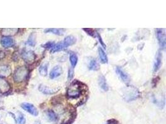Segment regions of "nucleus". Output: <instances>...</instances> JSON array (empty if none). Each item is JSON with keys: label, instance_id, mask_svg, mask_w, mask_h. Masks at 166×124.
<instances>
[{"label": "nucleus", "instance_id": "nucleus-1", "mask_svg": "<svg viewBox=\"0 0 166 124\" xmlns=\"http://www.w3.org/2000/svg\"><path fill=\"white\" fill-rule=\"evenodd\" d=\"M83 84L77 80L72 82L67 90V97L68 99H75L81 96L83 90Z\"/></svg>", "mask_w": 166, "mask_h": 124}, {"label": "nucleus", "instance_id": "nucleus-2", "mask_svg": "<svg viewBox=\"0 0 166 124\" xmlns=\"http://www.w3.org/2000/svg\"><path fill=\"white\" fill-rule=\"evenodd\" d=\"M123 98L126 102H131L137 99L141 94L138 89L133 86H127L122 90Z\"/></svg>", "mask_w": 166, "mask_h": 124}, {"label": "nucleus", "instance_id": "nucleus-3", "mask_svg": "<svg viewBox=\"0 0 166 124\" xmlns=\"http://www.w3.org/2000/svg\"><path fill=\"white\" fill-rule=\"evenodd\" d=\"M29 71L26 66L18 67L14 71L13 75L14 81L16 83H22L26 80L28 76Z\"/></svg>", "mask_w": 166, "mask_h": 124}, {"label": "nucleus", "instance_id": "nucleus-4", "mask_svg": "<svg viewBox=\"0 0 166 124\" xmlns=\"http://www.w3.org/2000/svg\"><path fill=\"white\" fill-rule=\"evenodd\" d=\"M156 36L159 42V45L162 50L166 49V31L164 29H156Z\"/></svg>", "mask_w": 166, "mask_h": 124}, {"label": "nucleus", "instance_id": "nucleus-5", "mask_svg": "<svg viewBox=\"0 0 166 124\" xmlns=\"http://www.w3.org/2000/svg\"><path fill=\"white\" fill-rule=\"evenodd\" d=\"M21 56L24 61L28 64L33 63L36 59V55L33 50H24Z\"/></svg>", "mask_w": 166, "mask_h": 124}, {"label": "nucleus", "instance_id": "nucleus-6", "mask_svg": "<svg viewBox=\"0 0 166 124\" xmlns=\"http://www.w3.org/2000/svg\"><path fill=\"white\" fill-rule=\"evenodd\" d=\"M21 107L29 113L30 114L33 115L34 116H38V111L36 109V107L34 106L33 104L28 103V102H24L21 104Z\"/></svg>", "mask_w": 166, "mask_h": 124}, {"label": "nucleus", "instance_id": "nucleus-7", "mask_svg": "<svg viewBox=\"0 0 166 124\" xmlns=\"http://www.w3.org/2000/svg\"><path fill=\"white\" fill-rule=\"evenodd\" d=\"M116 73L119 76V78L125 83H128L130 81V76L120 66H117L116 68Z\"/></svg>", "mask_w": 166, "mask_h": 124}, {"label": "nucleus", "instance_id": "nucleus-8", "mask_svg": "<svg viewBox=\"0 0 166 124\" xmlns=\"http://www.w3.org/2000/svg\"><path fill=\"white\" fill-rule=\"evenodd\" d=\"M162 62H163V54L160 51H158L156 55V58L154 63L153 70L154 73L157 72L161 68L162 65Z\"/></svg>", "mask_w": 166, "mask_h": 124}, {"label": "nucleus", "instance_id": "nucleus-9", "mask_svg": "<svg viewBox=\"0 0 166 124\" xmlns=\"http://www.w3.org/2000/svg\"><path fill=\"white\" fill-rule=\"evenodd\" d=\"M11 74V69L7 65H0V78H7Z\"/></svg>", "mask_w": 166, "mask_h": 124}, {"label": "nucleus", "instance_id": "nucleus-10", "mask_svg": "<svg viewBox=\"0 0 166 124\" xmlns=\"http://www.w3.org/2000/svg\"><path fill=\"white\" fill-rule=\"evenodd\" d=\"M0 43L4 48H9L14 45V41L11 37H3L1 39Z\"/></svg>", "mask_w": 166, "mask_h": 124}, {"label": "nucleus", "instance_id": "nucleus-11", "mask_svg": "<svg viewBox=\"0 0 166 124\" xmlns=\"http://www.w3.org/2000/svg\"><path fill=\"white\" fill-rule=\"evenodd\" d=\"M39 90L40 92H41L44 94L47 95H52L54 94H56L58 91H59V89H52L48 86H46L44 85H40L39 86Z\"/></svg>", "mask_w": 166, "mask_h": 124}, {"label": "nucleus", "instance_id": "nucleus-12", "mask_svg": "<svg viewBox=\"0 0 166 124\" xmlns=\"http://www.w3.org/2000/svg\"><path fill=\"white\" fill-rule=\"evenodd\" d=\"M62 73V68L61 66L57 65L53 68V69L51 70L49 74V76L51 79H56L59 76H61Z\"/></svg>", "mask_w": 166, "mask_h": 124}, {"label": "nucleus", "instance_id": "nucleus-13", "mask_svg": "<svg viewBox=\"0 0 166 124\" xmlns=\"http://www.w3.org/2000/svg\"><path fill=\"white\" fill-rule=\"evenodd\" d=\"M11 90L9 83L3 78H0V93L3 94L8 93Z\"/></svg>", "mask_w": 166, "mask_h": 124}, {"label": "nucleus", "instance_id": "nucleus-14", "mask_svg": "<svg viewBox=\"0 0 166 124\" xmlns=\"http://www.w3.org/2000/svg\"><path fill=\"white\" fill-rule=\"evenodd\" d=\"M19 31V29L17 28H11V29H3L1 30V34L3 37H11L16 35Z\"/></svg>", "mask_w": 166, "mask_h": 124}, {"label": "nucleus", "instance_id": "nucleus-15", "mask_svg": "<svg viewBox=\"0 0 166 124\" xmlns=\"http://www.w3.org/2000/svg\"><path fill=\"white\" fill-rule=\"evenodd\" d=\"M99 86H100V88L106 92L109 90V87H108V85L106 83V80L105 78V77L103 75H101L99 76Z\"/></svg>", "mask_w": 166, "mask_h": 124}, {"label": "nucleus", "instance_id": "nucleus-16", "mask_svg": "<svg viewBox=\"0 0 166 124\" xmlns=\"http://www.w3.org/2000/svg\"><path fill=\"white\" fill-rule=\"evenodd\" d=\"M64 44L65 45L66 47L67 48L69 46L74 45L77 42V39L73 35H68L64 39V40L62 41Z\"/></svg>", "mask_w": 166, "mask_h": 124}, {"label": "nucleus", "instance_id": "nucleus-17", "mask_svg": "<svg viewBox=\"0 0 166 124\" xmlns=\"http://www.w3.org/2000/svg\"><path fill=\"white\" fill-rule=\"evenodd\" d=\"M88 69L91 71H98L100 69V65L95 59H92L88 63Z\"/></svg>", "mask_w": 166, "mask_h": 124}, {"label": "nucleus", "instance_id": "nucleus-18", "mask_svg": "<svg viewBox=\"0 0 166 124\" xmlns=\"http://www.w3.org/2000/svg\"><path fill=\"white\" fill-rule=\"evenodd\" d=\"M67 48L65 46V45L64 44L63 42H59V43L56 44L54 47L52 48V49H51V53L54 54L62 50H64L65 49H66Z\"/></svg>", "mask_w": 166, "mask_h": 124}, {"label": "nucleus", "instance_id": "nucleus-19", "mask_svg": "<svg viewBox=\"0 0 166 124\" xmlns=\"http://www.w3.org/2000/svg\"><path fill=\"white\" fill-rule=\"evenodd\" d=\"M66 30L64 29H56V28H50L44 30L45 33H52L57 35H63Z\"/></svg>", "mask_w": 166, "mask_h": 124}, {"label": "nucleus", "instance_id": "nucleus-20", "mask_svg": "<svg viewBox=\"0 0 166 124\" xmlns=\"http://www.w3.org/2000/svg\"><path fill=\"white\" fill-rule=\"evenodd\" d=\"M69 60L70 62L72 68L73 69L76 66L78 63V57L77 54H75L74 52H70V55H69Z\"/></svg>", "mask_w": 166, "mask_h": 124}, {"label": "nucleus", "instance_id": "nucleus-21", "mask_svg": "<svg viewBox=\"0 0 166 124\" xmlns=\"http://www.w3.org/2000/svg\"><path fill=\"white\" fill-rule=\"evenodd\" d=\"M99 55L100 61L102 63L104 64V63H108V59L107 55H106L105 52L104 51V50L101 47L99 48Z\"/></svg>", "mask_w": 166, "mask_h": 124}, {"label": "nucleus", "instance_id": "nucleus-22", "mask_svg": "<svg viewBox=\"0 0 166 124\" xmlns=\"http://www.w3.org/2000/svg\"><path fill=\"white\" fill-rule=\"evenodd\" d=\"M39 73L42 76H46L48 71V63L42 64L39 69Z\"/></svg>", "mask_w": 166, "mask_h": 124}, {"label": "nucleus", "instance_id": "nucleus-23", "mask_svg": "<svg viewBox=\"0 0 166 124\" xmlns=\"http://www.w3.org/2000/svg\"><path fill=\"white\" fill-rule=\"evenodd\" d=\"M153 101L154 104H156L159 107L163 109L164 106H165V98L163 99V100H159L158 99H157L154 96H153Z\"/></svg>", "mask_w": 166, "mask_h": 124}, {"label": "nucleus", "instance_id": "nucleus-24", "mask_svg": "<svg viewBox=\"0 0 166 124\" xmlns=\"http://www.w3.org/2000/svg\"><path fill=\"white\" fill-rule=\"evenodd\" d=\"M47 117L51 122H56L57 120V114L52 110H49L47 111Z\"/></svg>", "mask_w": 166, "mask_h": 124}, {"label": "nucleus", "instance_id": "nucleus-25", "mask_svg": "<svg viewBox=\"0 0 166 124\" xmlns=\"http://www.w3.org/2000/svg\"><path fill=\"white\" fill-rule=\"evenodd\" d=\"M26 44L28 45L31 46V47H34L35 46V34L34 33L31 34L29 35Z\"/></svg>", "mask_w": 166, "mask_h": 124}, {"label": "nucleus", "instance_id": "nucleus-26", "mask_svg": "<svg viewBox=\"0 0 166 124\" xmlns=\"http://www.w3.org/2000/svg\"><path fill=\"white\" fill-rule=\"evenodd\" d=\"M16 123L18 124H26V118L24 117V116L21 112L18 113V116L16 119Z\"/></svg>", "mask_w": 166, "mask_h": 124}, {"label": "nucleus", "instance_id": "nucleus-27", "mask_svg": "<svg viewBox=\"0 0 166 124\" xmlns=\"http://www.w3.org/2000/svg\"><path fill=\"white\" fill-rule=\"evenodd\" d=\"M56 45L54 42H48L44 44H43L42 45V47L46 49H52V48L54 47V45Z\"/></svg>", "mask_w": 166, "mask_h": 124}, {"label": "nucleus", "instance_id": "nucleus-28", "mask_svg": "<svg viewBox=\"0 0 166 124\" xmlns=\"http://www.w3.org/2000/svg\"><path fill=\"white\" fill-rule=\"evenodd\" d=\"M83 30L85 31L87 34H88L91 37H95V32L94 31V30L93 29H90V28H85V29H83Z\"/></svg>", "mask_w": 166, "mask_h": 124}, {"label": "nucleus", "instance_id": "nucleus-29", "mask_svg": "<svg viewBox=\"0 0 166 124\" xmlns=\"http://www.w3.org/2000/svg\"><path fill=\"white\" fill-rule=\"evenodd\" d=\"M96 36H97V37L98 38L99 41V42H100V44H101V47H103L104 49H106V45H105V44L104 43V42H103V39H102V38H101V37L100 34L98 33V32H97V34H96Z\"/></svg>", "mask_w": 166, "mask_h": 124}, {"label": "nucleus", "instance_id": "nucleus-30", "mask_svg": "<svg viewBox=\"0 0 166 124\" xmlns=\"http://www.w3.org/2000/svg\"><path fill=\"white\" fill-rule=\"evenodd\" d=\"M73 76H74L73 70L72 68H70L68 69V80H71L73 78Z\"/></svg>", "mask_w": 166, "mask_h": 124}, {"label": "nucleus", "instance_id": "nucleus-31", "mask_svg": "<svg viewBox=\"0 0 166 124\" xmlns=\"http://www.w3.org/2000/svg\"><path fill=\"white\" fill-rule=\"evenodd\" d=\"M159 80H160V78H159V76H158V77H156V78L153 79V86L154 88L155 86H156V85H157L158 81H159Z\"/></svg>", "mask_w": 166, "mask_h": 124}, {"label": "nucleus", "instance_id": "nucleus-32", "mask_svg": "<svg viewBox=\"0 0 166 124\" xmlns=\"http://www.w3.org/2000/svg\"><path fill=\"white\" fill-rule=\"evenodd\" d=\"M5 57H6L5 52L3 50H0V60H2V59H3Z\"/></svg>", "mask_w": 166, "mask_h": 124}, {"label": "nucleus", "instance_id": "nucleus-33", "mask_svg": "<svg viewBox=\"0 0 166 124\" xmlns=\"http://www.w3.org/2000/svg\"><path fill=\"white\" fill-rule=\"evenodd\" d=\"M106 124H119V123L118 121L115 120H111V121H109Z\"/></svg>", "mask_w": 166, "mask_h": 124}]
</instances>
